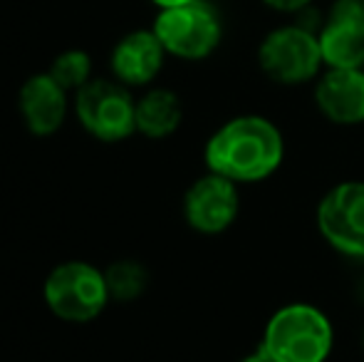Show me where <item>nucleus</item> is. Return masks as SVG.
Returning <instances> with one entry per match:
<instances>
[{"instance_id": "14", "label": "nucleus", "mask_w": 364, "mask_h": 362, "mask_svg": "<svg viewBox=\"0 0 364 362\" xmlns=\"http://www.w3.org/2000/svg\"><path fill=\"white\" fill-rule=\"evenodd\" d=\"M105 278L107 288H109V298L117 303L136 300L149 285V271L139 261H132V258L112 263L105 271Z\"/></svg>"}, {"instance_id": "17", "label": "nucleus", "mask_w": 364, "mask_h": 362, "mask_svg": "<svg viewBox=\"0 0 364 362\" xmlns=\"http://www.w3.org/2000/svg\"><path fill=\"white\" fill-rule=\"evenodd\" d=\"M238 362H275V360L270 358V355L265 353V350L258 345V350H253V353H248V355H245V358H240Z\"/></svg>"}, {"instance_id": "13", "label": "nucleus", "mask_w": 364, "mask_h": 362, "mask_svg": "<svg viewBox=\"0 0 364 362\" xmlns=\"http://www.w3.org/2000/svg\"><path fill=\"white\" fill-rule=\"evenodd\" d=\"M183 105L176 92L154 87L136 100V132L149 139H166L181 127Z\"/></svg>"}, {"instance_id": "5", "label": "nucleus", "mask_w": 364, "mask_h": 362, "mask_svg": "<svg viewBox=\"0 0 364 362\" xmlns=\"http://www.w3.org/2000/svg\"><path fill=\"white\" fill-rule=\"evenodd\" d=\"M258 65L265 78L285 87L320 78L325 63L317 33L300 23L270 30L258 48Z\"/></svg>"}, {"instance_id": "2", "label": "nucleus", "mask_w": 364, "mask_h": 362, "mask_svg": "<svg viewBox=\"0 0 364 362\" xmlns=\"http://www.w3.org/2000/svg\"><path fill=\"white\" fill-rule=\"evenodd\" d=\"M335 345L332 323L310 303L283 305L265 323L260 348L275 362H327Z\"/></svg>"}, {"instance_id": "10", "label": "nucleus", "mask_w": 364, "mask_h": 362, "mask_svg": "<svg viewBox=\"0 0 364 362\" xmlns=\"http://www.w3.org/2000/svg\"><path fill=\"white\" fill-rule=\"evenodd\" d=\"M70 92L58 85V80L50 73L33 75L23 82L18 95V107L23 122L30 134L35 137H53L60 132L68 117Z\"/></svg>"}, {"instance_id": "12", "label": "nucleus", "mask_w": 364, "mask_h": 362, "mask_svg": "<svg viewBox=\"0 0 364 362\" xmlns=\"http://www.w3.org/2000/svg\"><path fill=\"white\" fill-rule=\"evenodd\" d=\"M166 60L161 40L154 30H134L127 33L112 50V73L127 87H146L159 78Z\"/></svg>"}, {"instance_id": "15", "label": "nucleus", "mask_w": 364, "mask_h": 362, "mask_svg": "<svg viewBox=\"0 0 364 362\" xmlns=\"http://www.w3.org/2000/svg\"><path fill=\"white\" fill-rule=\"evenodd\" d=\"M48 73L68 92H80L87 82L95 80L92 78V58L85 50H77V48L60 53L58 58L53 60Z\"/></svg>"}, {"instance_id": "19", "label": "nucleus", "mask_w": 364, "mask_h": 362, "mask_svg": "<svg viewBox=\"0 0 364 362\" xmlns=\"http://www.w3.org/2000/svg\"><path fill=\"white\" fill-rule=\"evenodd\" d=\"M362 348H364V330H362Z\"/></svg>"}, {"instance_id": "9", "label": "nucleus", "mask_w": 364, "mask_h": 362, "mask_svg": "<svg viewBox=\"0 0 364 362\" xmlns=\"http://www.w3.org/2000/svg\"><path fill=\"white\" fill-rule=\"evenodd\" d=\"M317 40L325 68L364 70V0H335Z\"/></svg>"}, {"instance_id": "7", "label": "nucleus", "mask_w": 364, "mask_h": 362, "mask_svg": "<svg viewBox=\"0 0 364 362\" xmlns=\"http://www.w3.org/2000/svg\"><path fill=\"white\" fill-rule=\"evenodd\" d=\"M317 231L347 258H364V181H340L317 203Z\"/></svg>"}, {"instance_id": "16", "label": "nucleus", "mask_w": 364, "mask_h": 362, "mask_svg": "<svg viewBox=\"0 0 364 362\" xmlns=\"http://www.w3.org/2000/svg\"><path fill=\"white\" fill-rule=\"evenodd\" d=\"M270 10L275 13H285V15H297L302 10L312 8V0H263Z\"/></svg>"}, {"instance_id": "11", "label": "nucleus", "mask_w": 364, "mask_h": 362, "mask_svg": "<svg viewBox=\"0 0 364 362\" xmlns=\"http://www.w3.org/2000/svg\"><path fill=\"white\" fill-rule=\"evenodd\" d=\"M315 105L325 119L340 127L364 122V70L327 68L315 82Z\"/></svg>"}, {"instance_id": "3", "label": "nucleus", "mask_w": 364, "mask_h": 362, "mask_svg": "<svg viewBox=\"0 0 364 362\" xmlns=\"http://www.w3.org/2000/svg\"><path fill=\"white\" fill-rule=\"evenodd\" d=\"M48 310L65 323H90L109 305L105 271L87 261H65L48 273L43 285Z\"/></svg>"}, {"instance_id": "8", "label": "nucleus", "mask_w": 364, "mask_h": 362, "mask_svg": "<svg viewBox=\"0 0 364 362\" xmlns=\"http://www.w3.org/2000/svg\"><path fill=\"white\" fill-rule=\"evenodd\" d=\"M240 213L238 183L208 171L196 179L183 196V218L193 231L203 236H218L228 231Z\"/></svg>"}, {"instance_id": "1", "label": "nucleus", "mask_w": 364, "mask_h": 362, "mask_svg": "<svg viewBox=\"0 0 364 362\" xmlns=\"http://www.w3.org/2000/svg\"><path fill=\"white\" fill-rule=\"evenodd\" d=\"M203 159H206L208 171L225 176L238 186L265 181L283 166V132L268 117H233L208 137Z\"/></svg>"}, {"instance_id": "4", "label": "nucleus", "mask_w": 364, "mask_h": 362, "mask_svg": "<svg viewBox=\"0 0 364 362\" xmlns=\"http://www.w3.org/2000/svg\"><path fill=\"white\" fill-rule=\"evenodd\" d=\"M151 30L161 40L166 55L188 63L213 55L223 38L220 15L208 0H193L176 8L159 10Z\"/></svg>"}, {"instance_id": "6", "label": "nucleus", "mask_w": 364, "mask_h": 362, "mask_svg": "<svg viewBox=\"0 0 364 362\" xmlns=\"http://www.w3.org/2000/svg\"><path fill=\"white\" fill-rule=\"evenodd\" d=\"M75 112L82 129L100 142H124L136 132V100L119 80L95 78L75 92Z\"/></svg>"}, {"instance_id": "18", "label": "nucleus", "mask_w": 364, "mask_h": 362, "mask_svg": "<svg viewBox=\"0 0 364 362\" xmlns=\"http://www.w3.org/2000/svg\"><path fill=\"white\" fill-rule=\"evenodd\" d=\"M159 10L164 8H176V5H186V3H193V0H151Z\"/></svg>"}]
</instances>
